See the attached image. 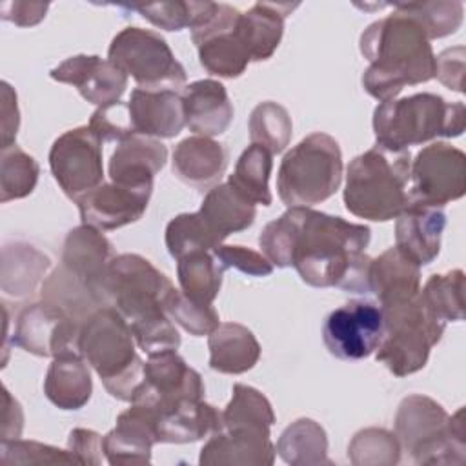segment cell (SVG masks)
Returning <instances> with one entry per match:
<instances>
[{"label":"cell","mask_w":466,"mask_h":466,"mask_svg":"<svg viewBox=\"0 0 466 466\" xmlns=\"http://www.w3.org/2000/svg\"><path fill=\"white\" fill-rule=\"evenodd\" d=\"M371 231L364 224L315 211L288 208L268 222L258 237L264 257L277 268H295L313 288L370 293V264L364 253Z\"/></svg>","instance_id":"1"},{"label":"cell","mask_w":466,"mask_h":466,"mask_svg":"<svg viewBox=\"0 0 466 466\" xmlns=\"http://www.w3.org/2000/svg\"><path fill=\"white\" fill-rule=\"evenodd\" d=\"M359 47L370 66L362 73V87L380 102L393 100L404 86L433 78L435 55L422 27L406 13L371 22L360 35Z\"/></svg>","instance_id":"2"},{"label":"cell","mask_w":466,"mask_h":466,"mask_svg":"<svg viewBox=\"0 0 466 466\" xmlns=\"http://www.w3.org/2000/svg\"><path fill=\"white\" fill-rule=\"evenodd\" d=\"M411 155L375 144L357 155L346 167V209L366 220L388 222L408 204Z\"/></svg>","instance_id":"3"},{"label":"cell","mask_w":466,"mask_h":466,"mask_svg":"<svg viewBox=\"0 0 466 466\" xmlns=\"http://www.w3.org/2000/svg\"><path fill=\"white\" fill-rule=\"evenodd\" d=\"M129 322L111 306L93 311L80 328L78 348L96 371L107 393L131 402L144 380V362L137 355Z\"/></svg>","instance_id":"4"},{"label":"cell","mask_w":466,"mask_h":466,"mask_svg":"<svg viewBox=\"0 0 466 466\" xmlns=\"http://www.w3.org/2000/svg\"><path fill=\"white\" fill-rule=\"evenodd\" d=\"M466 107L435 93H415L399 100L380 102L373 111L375 144L393 151L424 144L433 138H455L464 131Z\"/></svg>","instance_id":"5"},{"label":"cell","mask_w":466,"mask_h":466,"mask_svg":"<svg viewBox=\"0 0 466 466\" xmlns=\"http://www.w3.org/2000/svg\"><path fill=\"white\" fill-rule=\"evenodd\" d=\"M395 437L417 464H457L466 461L464 410L451 417L426 395H408L395 413Z\"/></svg>","instance_id":"6"},{"label":"cell","mask_w":466,"mask_h":466,"mask_svg":"<svg viewBox=\"0 0 466 466\" xmlns=\"http://www.w3.org/2000/svg\"><path fill=\"white\" fill-rule=\"evenodd\" d=\"M342 182V151L328 133H311L293 146L277 173V193L288 208H311L333 197Z\"/></svg>","instance_id":"7"},{"label":"cell","mask_w":466,"mask_h":466,"mask_svg":"<svg viewBox=\"0 0 466 466\" xmlns=\"http://www.w3.org/2000/svg\"><path fill=\"white\" fill-rule=\"evenodd\" d=\"M384 319V337L375 351L395 377H406L422 370L430 351L446 329V322L437 319L420 297L380 306Z\"/></svg>","instance_id":"8"},{"label":"cell","mask_w":466,"mask_h":466,"mask_svg":"<svg viewBox=\"0 0 466 466\" xmlns=\"http://www.w3.org/2000/svg\"><path fill=\"white\" fill-rule=\"evenodd\" d=\"M173 282L147 258L137 253L115 255L104 277L100 306L115 308L129 324L166 313Z\"/></svg>","instance_id":"9"},{"label":"cell","mask_w":466,"mask_h":466,"mask_svg":"<svg viewBox=\"0 0 466 466\" xmlns=\"http://www.w3.org/2000/svg\"><path fill=\"white\" fill-rule=\"evenodd\" d=\"M107 58L131 76L140 89L178 91L186 84V69L175 58L160 33L137 25L124 27L109 44Z\"/></svg>","instance_id":"10"},{"label":"cell","mask_w":466,"mask_h":466,"mask_svg":"<svg viewBox=\"0 0 466 466\" xmlns=\"http://www.w3.org/2000/svg\"><path fill=\"white\" fill-rule=\"evenodd\" d=\"M410 204L442 208L466 191V155L448 142L422 147L410 167Z\"/></svg>","instance_id":"11"},{"label":"cell","mask_w":466,"mask_h":466,"mask_svg":"<svg viewBox=\"0 0 466 466\" xmlns=\"http://www.w3.org/2000/svg\"><path fill=\"white\" fill-rule=\"evenodd\" d=\"M102 140L89 126L62 133L49 149V167L60 189L76 200L104 182Z\"/></svg>","instance_id":"12"},{"label":"cell","mask_w":466,"mask_h":466,"mask_svg":"<svg viewBox=\"0 0 466 466\" xmlns=\"http://www.w3.org/2000/svg\"><path fill=\"white\" fill-rule=\"evenodd\" d=\"M240 11L229 4L211 2L204 18L191 27V40L198 51L200 66L222 78L240 76L251 62L237 36Z\"/></svg>","instance_id":"13"},{"label":"cell","mask_w":466,"mask_h":466,"mask_svg":"<svg viewBox=\"0 0 466 466\" xmlns=\"http://www.w3.org/2000/svg\"><path fill=\"white\" fill-rule=\"evenodd\" d=\"M382 337V309L364 299H353L335 308L322 326V339L328 351L342 360L370 357L380 346Z\"/></svg>","instance_id":"14"},{"label":"cell","mask_w":466,"mask_h":466,"mask_svg":"<svg viewBox=\"0 0 466 466\" xmlns=\"http://www.w3.org/2000/svg\"><path fill=\"white\" fill-rule=\"evenodd\" d=\"M204 382L177 350L147 355L144 362V380L131 402L153 411L166 410L187 399H204Z\"/></svg>","instance_id":"15"},{"label":"cell","mask_w":466,"mask_h":466,"mask_svg":"<svg viewBox=\"0 0 466 466\" xmlns=\"http://www.w3.org/2000/svg\"><path fill=\"white\" fill-rule=\"evenodd\" d=\"M80 328L82 322L60 308L40 300L25 306L18 313L13 344L36 357L55 359L66 353H80Z\"/></svg>","instance_id":"16"},{"label":"cell","mask_w":466,"mask_h":466,"mask_svg":"<svg viewBox=\"0 0 466 466\" xmlns=\"http://www.w3.org/2000/svg\"><path fill=\"white\" fill-rule=\"evenodd\" d=\"M151 193L153 187H131L116 182H102L75 202L78 206L82 224L100 231H113L142 218Z\"/></svg>","instance_id":"17"},{"label":"cell","mask_w":466,"mask_h":466,"mask_svg":"<svg viewBox=\"0 0 466 466\" xmlns=\"http://www.w3.org/2000/svg\"><path fill=\"white\" fill-rule=\"evenodd\" d=\"M49 76L76 87L87 102L98 107L118 102L127 87V75L98 55L69 56L53 67Z\"/></svg>","instance_id":"18"},{"label":"cell","mask_w":466,"mask_h":466,"mask_svg":"<svg viewBox=\"0 0 466 466\" xmlns=\"http://www.w3.org/2000/svg\"><path fill=\"white\" fill-rule=\"evenodd\" d=\"M113 258V244L102 235V231L82 224L67 233L60 264L71 271L84 286H87L100 306L98 293Z\"/></svg>","instance_id":"19"},{"label":"cell","mask_w":466,"mask_h":466,"mask_svg":"<svg viewBox=\"0 0 466 466\" xmlns=\"http://www.w3.org/2000/svg\"><path fill=\"white\" fill-rule=\"evenodd\" d=\"M157 442L153 413L135 402L116 417L115 428L102 437L104 455L113 466L147 464Z\"/></svg>","instance_id":"20"},{"label":"cell","mask_w":466,"mask_h":466,"mask_svg":"<svg viewBox=\"0 0 466 466\" xmlns=\"http://www.w3.org/2000/svg\"><path fill=\"white\" fill-rule=\"evenodd\" d=\"M395 222V248L419 266L431 264L441 251L446 215L441 208L408 204Z\"/></svg>","instance_id":"21"},{"label":"cell","mask_w":466,"mask_h":466,"mask_svg":"<svg viewBox=\"0 0 466 466\" xmlns=\"http://www.w3.org/2000/svg\"><path fill=\"white\" fill-rule=\"evenodd\" d=\"M127 107L137 135L173 138L186 126L184 102L178 91H149L137 87L131 91Z\"/></svg>","instance_id":"22"},{"label":"cell","mask_w":466,"mask_h":466,"mask_svg":"<svg viewBox=\"0 0 466 466\" xmlns=\"http://www.w3.org/2000/svg\"><path fill=\"white\" fill-rule=\"evenodd\" d=\"M149 411L153 413L158 442L186 444L224 430L222 411L204 402V399H187L166 410Z\"/></svg>","instance_id":"23"},{"label":"cell","mask_w":466,"mask_h":466,"mask_svg":"<svg viewBox=\"0 0 466 466\" xmlns=\"http://www.w3.org/2000/svg\"><path fill=\"white\" fill-rule=\"evenodd\" d=\"M167 147L144 135H133L118 142L111 153L107 173L111 182L131 187H153L155 175L166 166Z\"/></svg>","instance_id":"24"},{"label":"cell","mask_w":466,"mask_h":466,"mask_svg":"<svg viewBox=\"0 0 466 466\" xmlns=\"http://www.w3.org/2000/svg\"><path fill=\"white\" fill-rule=\"evenodd\" d=\"M186 126L198 137H218L233 120V104L222 82L202 78L182 89Z\"/></svg>","instance_id":"25"},{"label":"cell","mask_w":466,"mask_h":466,"mask_svg":"<svg viewBox=\"0 0 466 466\" xmlns=\"http://www.w3.org/2000/svg\"><path fill=\"white\" fill-rule=\"evenodd\" d=\"M299 4L257 2L237 22V36L251 62H262L273 56L282 35L284 20Z\"/></svg>","instance_id":"26"},{"label":"cell","mask_w":466,"mask_h":466,"mask_svg":"<svg viewBox=\"0 0 466 466\" xmlns=\"http://www.w3.org/2000/svg\"><path fill=\"white\" fill-rule=\"evenodd\" d=\"M173 173L178 180L193 187H208L220 180L228 167V149L208 137H187L175 146Z\"/></svg>","instance_id":"27"},{"label":"cell","mask_w":466,"mask_h":466,"mask_svg":"<svg viewBox=\"0 0 466 466\" xmlns=\"http://www.w3.org/2000/svg\"><path fill=\"white\" fill-rule=\"evenodd\" d=\"M277 450L269 435L217 431L202 446L198 464L202 466H271Z\"/></svg>","instance_id":"28"},{"label":"cell","mask_w":466,"mask_h":466,"mask_svg":"<svg viewBox=\"0 0 466 466\" xmlns=\"http://www.w3.org/2000/svg\"><path fill=\"white\" fill-rule=\"evenodd\" d=\"M370 291L375 293L380 306L413 299L420 291V266L395 246L388 248L371 258Z\"/></svg>","instance_id":"29"},{"label":"cell","mask_w":466,"mask_h":466,"mask_svg":"<svg viewBox=\"0 0 466 466\" xmlns=\"http://www.w3.org/2000/svg\"><path fill=\"white\" fill-rule=\"evenodd\" d=\"M209 368L218 373L240 375L260 359V344L253 331L238 322H222L208 335Z\"/></svg>","instance_id":"30"},{"label":"cell","mask_w":466,"mask_h":466,"mask_svg":"<svg viewBox=\"0 0 466 466\" xmlns=\"http://www.w3.org/2000/svg\"><path fill=\"white\" fill-rule=\"evenodd\" d=\"M93 391L89 364L80 353H66L53 359L44 379V393L60 410H80Z\"/></svg>","instance_id":"31"},{"label":"cell","mask_w":466,"mask_h":466,"mask_svg":"<svg viewBox=\"0 0 466 466\" xmlns=\"http://www.w3.org/2000/svg\"><path fill=\"white\" fill-rule=\"evenodd\" d=\"M198 215L224 242L231 233L248 229L257 217V208L237 193L229 182L215 184L204 197Z\"/></svg>","instance_id":"32"},{"label":"cell","mask_w":466,"mask_h":466,"mask_svg":"<svg viewBox=\"0 0 466 466\" xmlns=\"http://www.w3.org/2000/svg\"><path fill=\"white\" fill-rule=\"evenodd\" d=\"M49 266V257L38 251L36 248L24 242L5 244L2 249L4 293L16 299L31 295Z\"/></svg>","instance_id":"33"},{"label":"cell","mask_w":466,"mask_h":466,"mask_svg":"<svg viewBox=\"0 0 466 466\" xmlns=\"http://www.w3.org/2000/svg\"><path fill=\"white\" fill-rule=\"evenodd\" d=\"M226 431L269 435L275 424L271 402L253 386L235 384L231 399L222 411Z\"/></svg>","instance_id":"34"},{"label":"cell","mask_w":466,"mask_h":466,"mask_svg":"<svg viewBox=\"0 0 466 466\" xmlns=\"http://www.w3.org/2000/svg\"><path fill=\"white\" fill-rule=\"evenodd\" d=\"M279 457L291 466L331 464L328 459V435L313 419H297L280 435L275 446Z\"/></svg>","instance_id":"35"},{"label":"cell","mask_w":466,"mask_h":466,"mask_svg":"<svg viewBox=\"0 0 466 466\" xmlns=\"http://www.w3.org/2000/svg\"><path fill=\"white\" fill-rule=\"evenodd\" d=\"M271 169L273 155L258 144H249L238 157L233 175H229L228 182L251 204L269 206L273 200L269 191Z\"/></svg>","instance_id":"36"},{"label":"cell","mask_w":466,"mask_h":466,"mask_svg":"<svg viewBox=\"0 0 466 466\" xmlns=\"http://www.w3.org/2000/svg\"><path fill=\"white\" fill-rule=\"evenodd\" d=\"M177 262L180 291L198 304H213L222 288V275L226 271L213 251H193Z\"/></svg>","instance_id":"37"},{"label":"cell","mask_w":466,"mask_h":466,"mask_svg":"<svg viewBox=\"0 0 466 466\" xmlns=\"http://www.w3.org/2000/svg\"><path fill=\"white\" fill-rule=\"evenodd\" d=\"M40 295L42 300L60 308L78 322H84L93 311L100 308L87 286H84L62 264L56 266L42 282Z\"/></svg>","instance_id":"38"},{"label":"cell","mask_w":466,"mask_h":466,"mask_svg":"<svg viewBox=\"0 0 466 466\" xmlns=\"http://www.w3.org/2000/svg\"><path fill=\"white\" fill-rule=\"evenodd\" d=\"M248 129L251 144H258L271 155H279L291 140L293 122L284 106L273 100H266L253 107Z\"/></svg>","instance_id":"39"},{"label":"cell","mask_w":466,"mask_h":466,"mask_svg":"<svg viewBox=\"0 0 466 466\" xmlns=\"http://www.w3.org/2000/svg\"><path fill=\"white\" fill-rule=\"evenodd\" d=\"M422 304L441 320L464 319V271L451 269L448 273L431 275L419 291Z\"/></svg>","instance_id":"40"},{"label":"cell","mask_w":466,"mask_h":466,"mask_svg":"<svg viewBox=\"0 0 466 466\" xmlns=\"http://www.w3.org/2000/svg\"><path fill=\"white\" fill-rule=\"evenodd\" d=\"M220 244L222 240L211 231L198 211L180 213L166 226V248L177 260L193 251H213Z\"/></svg>","instance_id":"41"},{"label":"cell","mask_w":466,"mask_h":466,"mask_svg":"<svg viewBox=\"0 0 466 466\" xmlns=\"http://www.w3.org/2000/svg\"><path fill=\"white\" fill-rule=\"evenodd\" d=\"M40 175L38 162L16 146L2 149L0 158V202L18 200L33 193Z\"/></svg>","instance_id":"42"},{"label":"cell","mask_w":466,"mask_h":466,"mask_svg":"<svg viewBox=\"0 0 466 466\" xmlns=\"http://www.w3.org/2000/svg\"><path fill=\"white\" fill-rule=\"evenodd\" d=\"M393 7L411 16L428 40L453 35L461 27L464 15L462 2H397Z\"/></svg>","instance_id":"43"},{"label":"cell","mask_w":466,"mask_h":466,"mask_svg":"<svg viewBox=\"0 0 466 466\" xmlns=\"http://www.w3.org/2000/svg\"><path fill=\"white\" fill-rule=\"evenodd\" d=\"M348 459L355 466H393L400 459V444L384 428H364L350 441Z\"/></svg>","instance_id":"44"},{"label":"cell","mask_w":466,"mask_h":466,"mask_svg":"<svg viewBox=\"0 0 466 466\" xmlns=\"http://www.w3.org/2000/svg\"><path fill=\"white\" fill-rule=\"evenodd\" d=\"M211 2H157V4H135L131 9L138 11L153 25L166 31H180L184 27H195L208 13Z\"/></svg>","instance_id":"45"},{"label":"cell","mask_w":466,"mask_h":466,"mask_svg":"<svg viewBox=\"0 0 466 466\" xmlns=\"http://www.w3.org/2000/svg\"><path fill=\"white\" fill-rule=\"evenodd\" d=\"M166 313L175 324H178L184 331H187L193 337L209 335L220 324L218 313L213 308V304H198L187 299L177 288L166 302Z\"/></svg>","instance_id":"46"},{"label":"cell","mask_w":466,"mask_h":466,"mask_svg":"<svg viewBox=\"0 0 466 466\" xmlns=\"http://www.w3.org/2000/svg\"><path fill=\"white\" fill-rule=\"evenodd\" d=\"M0 451L2 464H80V461L69 450H60L36 441H2Z\"/></svg>","instance_id":"47"},{"label":"cell","mask_w":466,"mask_h":466,"mask_svg":"<svg viewBox=\"0 0 466 466\" xmlns=\"http://www.w3.org/2000/svg\"><path fill=\"white\" fill-rule=\"evenodd\" d=\"M137 346L151 355L166 350H178L180 335L175 328V322L167 317V313L129 324Z\"/></svg>","instance_id":"48"},{"label":"cell","mask_w":466,"mask_h":466,"mask_svg":"<svg viewBox=\"0 0 466 466\" xmlns=\"http://www.w3.org/2000/svg\"><path fill=\"white\" fill-rule=\"evenodd\" d=\"M102 142H122L137 135L131 124L129 107L126 102H115L96 107L87 124Z\"/></svg>","instance_id":"49"},{"label":"cell","mask_w":466,"mask_h":466,"mask_svg":"<svg viewBox=\"0 0 466 466\" xmlns=\"http://www.w3.org/2000/svg\"><path fill=\"white\" fill-rule=\"evenodd\" d=\"M215 258L224 269H238L249 277H268L273 273V264L258 251L246 246L220 244L213 249Z\"/></svg>","instance_id":"50"},{"label":"cell","mask_w":466,"mask_h":466,"mask_svg":"<svg viewBox=\"0 0 466 466\" xmlns=\"http://www.w3.org/2000/svg\"><path fill=\"white\" fill-rule=\"evenodd\" d=\"M464 46L448 47L435 56V73L433 76L451 91L464 93Z\"/></svg>","instance_id":"51"},{"label":"cell","mask_w":466,"mask_h":466,"mask_svg":"<svg viewBox=\"0 0 466 466\" xmlns=\"http://www.w3.org/2000/svg\"><path fill=\"white\" fill-rule=\"evenodd\" d=\"M67 450L80 461V464H100L104 444L102 437L86 428H75L67 439Z\"/></svg>","instance_id":"52"},{"label":"cell","mask_w":466,"mask_h":466,"mask_svg":"<svg viewBox=\"0 0 466 466\" xmlns=\"http://www.w3.org/2000/svg\"><path fill=\"white\" fill-rule=\"evenodd\" d=\"M47 9V2H4L0 5V15L4 20L13 22L15 25L31 27L46 18Z\"/></svg>","instance_id":"53"},{"label":"cell","mask_w":466,"mask_h":466,"mask_svg":"<svg viewBox=\"0 0 466 466\" xmlns=\"http://www.w3.org/2000/svg\"><path fill=\"white\" fill-rule=\"evenodd\" d=\"M18 131V106L16 93L7 82H2V149L15 146Z\"/></svg>","instance_id":"54"},{"label":"cell","mask_w":466,"mask_h":466,"mask_svg":"<svg viewBox=\"0 0 466 466\" xmlns=\"http://www.w3.org/2000/svg\"><path fill=\"white\" fill-rule=\"evenodd\" d=\"M24 426L22 408L16 399L11 397L9 390L4 388V424H2V441L18 439Z\"/></svg>","instance_id":"55"}]
</instances>
